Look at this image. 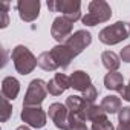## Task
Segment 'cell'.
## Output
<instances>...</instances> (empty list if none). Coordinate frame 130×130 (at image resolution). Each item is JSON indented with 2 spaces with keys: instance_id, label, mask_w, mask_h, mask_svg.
I'll return each mask as SVG.
<instances>
[{
  "instance_id": "e0dca14e",
  "label": "cell",
  "mask_w": 130,
  "mask_h": 130,
  "mask_svg": "<svg viewBox=\"0 0 130 130\" xmlns=\"http://www.w3.org/2000/svg\"><path fill=\"white\" fill-rule=\"evenodd\" d=\"M101 64L104 69H107V72H118L121 66V58L113 51H104L101 54Z\"/></svg>"
},
{
  "instance_id": "484cf974",
  "label": "cell",
  "mask_w": 130,
  "mask_h": 130,
  "mask_svg": "<svg viewBox=\"0 0 130 130\" xmlns=\"http://www.w3.org/2000/svg\"><path fill=\"white\" fill-rule=\"evenodd\" d=\"M72 116H74V122H72V128H71V130H90V128L86 125V122H84L83 119L77 118L75 115H72Z\"/></svg>"
},
{
  "instance_id": "9c48e42d",
  "label": "cell",
  "mask_w": 130,
  "mask_h": 130,
  "mask_svg": "<svg viewBox=\"0 0 130 130\" xmlns=\"http://www.w3.org/2000/svg\"><path fill=\"white\" fill-rule=\"evenodd\" d=\"M41 3L40 0H19L15 3V9L19 12V17L25 23H32L40 15Z\"/></svg>"
},
{
  "instance_id": "d4e9b609",
  "label": "cell",
  "mask_w": 130,
  "mask_h": 130,
  "mask_svg": "<svg viewBox=\"0 0 130 130\" xmlns=\"http://www.w3.org/2000/svg\"><path fill=\"white\" fill-rule=\"evenodd\" d=\"M81 96H83L86 101H89V103H95V100H96V96H98V90H96V87L92 84V86L87 87L84 92H81Z\"/></svg>"
},
{
  "instance_id": "52a82bcc",
  "label": "cell",
  "mask_w": 130,
  "mask_h": 130,
  "mask_svg": "<svg viewBox=\"0 0 130 130\" xmlns=\"http://www.w3.org/2000/svg\"><path fill=\"white\" fill-rule=\"evenodd\" d=\"M20 119L25 125L32 128H43L47 121V112L41 109V106H23L20 112Z\"/></svg>"
},
{
  "instance_id": "3957f363",
  "label": "cell",
  "mask_w": 130,
  "mask_h": 130,
  "mask_svg": "<svg viewBox=\"0 0 130 130\" xmlns=\"http://www.w3.org/2000/svg\"><path fill=\"white\" fill-rule=\"evenodd\" d=\"M112 17V8L104 0H92L87 5V12L83 15L81 22L86 26H96L109 22Z\"/></svg>"
},
{
  "instance_id": "8fae6325",
  "label": "cell",
  "mask_w": 130,
  "mask_h": 130,
  "mask_svg": "<svg viewBox=\"0 0 130 130\" xmlns=\"http://www.w3.org/2000/svg\"><path fill=\"white\" fill-rule=\"evenodd\" d=\"M68 89H71V77H68L66 74L58 72L47 81V92H49V95L60 96Z\"/></svg>"
},
{
  "instance_id": "83f0119b",
  "label": "cell",
  "mask_w": 130,
  "mask_h": 130,
  "mask_svg": "<svg viewBox=\"0 0 130 130\" xmlns=\"http://www.w3.org/2000/svg\"><path fill=\"white\" fill-rule=\"evenodd\" d=\"M119 95H121V98H122V100H125V101H128V103H130V80H128V84L124 87V90H122Z\"/></svg>"
},
{
  "instance_id": "30bf717a",
  "label": "cell",
  "mask_w": 130,
  "mask_h": 130,
  "mask_svg": "<svg viewBox=\"0 0 130 130\" xmlns=\"http://www.w3.org/2000/svg\"><path fill=\"white\" fill-rule=\"evenodd\" d=\"M90 43H92V34L87 29H78L66 40L64 44L72 51L75 57H78L87 46H90Z\"/></svg>"
},
{
  "instance_id": "7c38bea8",
  "label": "cell",
  "mask_w": 130,
  "mask_h": 130,
  "mask_svg": "<svg viewBox=\"0 0 130 130\" xmlns=\"http://www.w3.org/2000/svg\"><path fill=\"white\" fill-rule=\"evenodd\" d=\"M51 54L55 58V61H57V64H58L60 69H68L69 64H71V61L75 58V55L72 54V51L66 44H64V43L63 44H55L51 49Z\"/></svg>"
},
{
  "instance_id": "7a4b0ae2",
  "label": "cell",
  "mask_w": 130,
  "mask_h": 130,
  "mask_svg": "<svg viewBox=\"0 0 130 130\" xmlns=\"http://www.w3.org/2000/svg\"><path fill=\"white\" fill-rule=\"evenodd\" d=\"M130 37V23L128 22H115L113 25H109L103 28L98 34V38L103 44L107 46H115L119 44L121 41L127 40Z\"/></svg>"
},
{
  "instance_id": "9a60e30c",
  "label": "cell",
  "mask_w": 130,
  "mask_h": 130,
  "mask_svg": "<svg viewBox=\"0 0 130 130\" xmlns=\"http://www.w3.org/2000/svg\"><path fill=\"white\" fill-rule=\"evenodd\" d=\"M104 87L107 90H113V92L121 93L124 90V87H125L122 74H119V72H107L106 77H104Z\"/></svg>"
},
{
  "instance_id": "277c9868",
  "label": "cell",
  "mask_w": 130,
  "mask_h": 130,
  "mask_svg": "<svg viewBox=\"0 0 130 130\" xmlns=\"http://www.w3.org/2000/svg\"><path fill=\"white\" fill-rule=\"evenodd\" d=\"M47 9L51 12H61L64 19L75 23L83 19L80 0H47Z\"/></svg>"
},
{
  "instance_id": "f1b7e54d",
  "label": "cell",
  "mask_w": 130,
  "mask_h": 130,
  "mask_svg": "<svg viewBox=\"0 0 130 130\" xmlns=\"http://www.w3.org/2000/svg\"><path fill=\"white\" fill-rule=\"evenodd\" d=\"M115 130H130V125H121V124H118V127Z\"/></svg>"
},
{
  "instance_id": "ac0fdd59",
  "label": "cell",
  "mask_w": 130,
  "mask_h": 130,
  "mask_svg": "<svg viewBox=\"0 0 130 130\" xmlns=\"http://www.w3.org/2000/svg\"><path fill=\"white\" fill-rule=\"evenodd\" d=\"M103 110L107 113V115H113V113H118L121 109H122V104H121V98L116 96V95H106L103 100H101V104Z\"/></svg>"
},
{
  "instance_id": "44dd1931",
  "label": "cell",
  "mask_w": 130,
  "mask_h": 130,
  "mask_svg": "<svg viewBox=\"0 0 130 130\" xmlns=\"http://www.w3.org/2000/svg\"><path fill=\"white\" fill-rule=\"evenodd\" d=\"M90 130H115V125L106 115V116H101V118L92 121Z\"/></svg>"
},
{
  "instance_id": "8992f818",
  "label": "cell",
  "mask_w": 130,
  "mask_h": 130,
  "mask_svg": "<svg viewBox=\"0 0 130 130\" xmlns=\"http://www.w3.org/2000/svg\"><path fill=\"white\" fill-rule=\"evenodd\" d=\"M47 93V81L41 78H34L28 84V90L23 98V106H41Z\"/></svg>"
},
{
  "instance_id": "4316f807",
  "label": "cell",
  "mask_w": 130,
  "mask_h": 130,
  "mask_svg": "<svg viewBox=\"0 0 130 130\" xmlns=\"http://www.w3.org/2000/svg\"><path fill=\"white\" fill-rule=\"evenodd\" d=\"M119 58H121L122 63H130V44H127V46H124V47L121 49Z\"/></svg>"
},
{
  "instance_id": "ffe728a7",
  "label": "cell",
  "mask_w": 130,
  "mask_h": 130,
  "mask_svg": "<svg viewBox=\"0 0 130 130\" xmlns=\"http://www.w3.org/2000/svg\"><path fill=\"white\" fill-rule=\"evenodd\" d=\"M107 113L103 110L101 106L95 104V103H89L86 101V106H84V110H83V121H95L101 116H106Z\"/></svg>"
},
{
  "instance_id": "2e32d148",
  "label": "cell",
  "mask_w": 130,
  "mask_h": 130,
  "mask_svg": "<svg viewBox=\"0 0 130 130\" xmlns=\"http://www.w3.org/2000/svg\"><path fill=\"white\" fill-rule=\"evenodd\" d=\"M66 107L69 109V112L72 115H75L77 118L83 119V110H84V106H86V100L80 95H71L66 98ZM86 122V121H84Z\"/></svg>"
},
{
  "instance_id": "d6986e66",
  "label": "cell",
  "mask_w": 130,
  "mask_h": 130,
  "mask_svg": "<svg viewBox=\"0 0 130 130\" xmlns=\"http://www.w3.org/2000/svg\"><path fill=\"white\" fill-rule=\"evenodd\" d=\"M37 64H38L40 69H43V71H46V72H54V71L60 69L58 64H57V61H55V58H54L52 54H51V51L41 52V54L37 57Z\"/></svg>"
},
{
  "instance_id": "f546056e",
  "label": "cell",
  "mask_w": 130,
  "mask_h": 130,
  "mask_svg": "<svg viewBox=\"0 0 130 130\" xmlns=\"http://www.w3.org/2000/svg\"><path fill=\"white\" fill-rule=\"evenodd\" d=\"M15 130H29V127H28V125H20V127H17Z\"/></svg>"
},
{
  "instance_id": "cb8c5ba5",
  "label": "cell",
  "mask_w": 130,
  "mask_h": 130,
  "mask_svg": "<svg viewBox=\"0 0 130 130\" xmlns=\"http://www.w3.org/2000/svg\"><path fill=\"white\" fill-rule=\"evenodd\" d=\"M118 122L121 125H130V107H122L118 112Z\"/></svg>"
},
{
  "instance_id": "5bb4252c",
  "label": "cell",
  "mask_w": 130,
  "mask_h": 130,
  "mask_svg": "<svg viewBox=\"0 0 130 130\" xmlns=\"http://www.w3.org/2000/svg\"><path fill=\"white\" fill-rule=\"evenodd\" d=\"M92 86V78L86 71H74L71 75V89L78 92H84L87 87Z\"/></svg>"
},
{
  "instance_id": "6da1fadb",
  "label": "cell",
  "mask_w": 130,
  "mask_h": 130,
  "mask_svg": "<svg viewBox=\"0 0 130 130\" xmlns=\"http://www.w3.org/2000/svg\"><path fill=\"white\" fill-rule=\"evenodd\" d=\"M11 60L14 63V68L20 75H29L38 66L37 57L31 52V49L25 44H17L11 52Z\"/></svg>"
},
{
  "instance_id": "7402d4cb",
  "label": "cell",
  "mask_w": 130,
  "mask_h": 130,
  "mask_svg": "<svg viewBox=\"0 0 130 130\" xmlns=\"http://www.w3.org/2000/svg\"><path fill=\"white\" fill-rule=\"evenodd\" d=\"M0 103H2V109H0V122H6L12 115V104L5 96H2Z\"/></svg>"
},
{
  "instance_id": "5b68a950",
  "label": "cell",
  "mask_w": 130,
  "mask_h": 130,
  "mask_svg": "<svg viewBox=\"0 0 130 130\" xmlns=\"http://www.w3.org/2000/svg\"><path fill=\"white\" fill-rule=\"evenodd\" d=\"M47 116L51 118L54 125L57 128H60V130H71L72 128L74 116L69 112V109L66 107V104L52 103L49 106V109H47Z\"/></svg>"
},
{
  "instance_id": "ba28073f",
  "label": "cell",
  "mask_w": 130,
  "mask_h": 130,
  "mask_svg": "<svg viewBox=\"0 0 130 130\" xmlns=\"http://www.w3.org/2000/svg\"><path fill=\"white\" fill-rule=\"evenodd\" d=\"M72 34H74V23L72 22L64 19L63 15H58L54 19V22L51 25V35L58 44L66 43V40Z\"/></svg>"
},
{
  "instance_id": "603a6c76",
  "label": "cell",
  "mask_w": 130,
  "mask_h": 130,
  "mask_svg": "<svg viewBox=\"0 0 130 130\" xmlns=\"http://www.w3.org/2000/svg\"><path fill=\"white\" fill-rule=\"evenodd\" d=\"M9 3L8 2H2L0 3V28L2 29H6L8 25H9Z\"/></svg>"
},
{
  "instance_id": "4fadbf2b",
  "label": "cell",
  "mask_w": 130,
  "mask_h": 130,
  "mask_svg": "<svg viewBox=\"0 0 130 130\" xmlns=\"http://www.w3.org/2000/svg\"><path fill=\"white\" fill-rule=\"evenodd\" d=\"M20 81L15 77H5L2 80V96L14 101L20 93Z\"/></svg>"
}]
</instances>
